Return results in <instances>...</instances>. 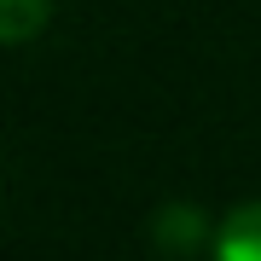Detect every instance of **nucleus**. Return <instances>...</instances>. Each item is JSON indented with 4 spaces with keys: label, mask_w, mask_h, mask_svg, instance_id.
Listing matches in <instances>:
<instances>
[{
    "label": "nucleus",
    "mask_w": 261,
    "mask_h": 261,
    "mask_svg": "<svg viewBox=\"0 0 261 261\" xmlns=\"http://www.w3.org/2000/svg\"><path fill=\"white\" fill-rule=\"evenodd\" d=\"M215 261H261V203H238L215 226Z\"/></svg>",
    "instance_id": "nucleus-1"
},
{
    "label": "nucleus",
    "mask_w": 261,
    "mask_h": 261,
    "mask_svg": "<svg viewBox=\"0 0 261 261\" xmlns=\"http://www.w3.org/2000/svg\"><path fill=\"white\" fill-rule=\"evenodd\" d=\"M53 0H0V41L6 47H23L35 29H47Z\"/></svg>",
    "instance_id": "nucleus-2"
}]
</instances>
